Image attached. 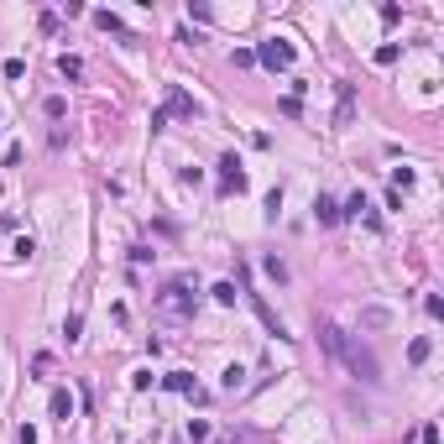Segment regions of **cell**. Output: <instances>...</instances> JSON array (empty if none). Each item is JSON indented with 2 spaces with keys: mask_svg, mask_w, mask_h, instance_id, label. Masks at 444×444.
<instances>
[{
  "mask_svg": "<svg viewBox=\"0 0 444 444\" xmlns=\"http://www.w3.org/2000/svg\"><path fill=\"white\" fill-rule=\"evenodd\" d=\"M319 345H324V351L335 355V361L345 366L351 376H361V382H382V361H376V355L366 351L361 340H351L345 329H335L329 319H319Z\"/></svg>",
  "mask_w": 444,
  "mask_h": 444,
  "instance_id": "1",
  "label": "cell"
},
{
  "mask_svg": "<svg viewBox=\"0 0 444 444\" xmlns=\"http://www.w3.org/2000/svg\"><path fill=\"white\" fill-rule=\"evenodd\" d=\"M152 304L167 319H194L199 314V293H188V282H167L163 293H152Z\"/></svg>",
  "mask_w": 444,
  "mask_h": 444,
  "instance_id": "2",
  "label": "cell"
},
{
  "mask_svg": "<svg viewBox=\"0 0 444 444\" xmlns=\"http://www.w3.org/2000/svg\"><path fill=\"white\" fill-rule=\"evenodd\" d=\"M257 63H267L272 73L293 68V42H282V37H267V42L257 47Z\"/></svg>",
  "mask_w": 444,
  "mask_h": 444,
  "instance_id": "3",
  "label": "cell"
},
{
  "mask_svg": "<svg viewBox=\"0 0 444 444\" xmlns=\"http://www.w3.org/2000/svg\"><path fill=\"white\" fill-rule=\"evenodd\" d=\"M251 308H257V319H261V324H267V335H277V340H293L288 329H282V319L272 314V304H267V298H261V293H251Z\"/></svg>",
  "mask_w": 444,
  "mask_h": 444,
  "instance_id": "4",
  "label": "cell"
},
{
  "mask_svg": "<svg viewBox=\"0 0 444 444\" xmlns=\"http://www.w3.org/2000/svg\"><path fill=\"white\" fill-rule=\"evenodd\" d=\"M220 188L225 194H246V173H241L235 157H220Z\"/></svg>",
  "mask_w": 444,
  "mask_h": 444,
  "instance_id": "5",
  "label": "cell"
},
{
  "mask_svg": "<svg viewBox=\"0 0 444 444\" xmlns=\"http://www.w3.org/2000/svg\"><path fill=\"white\" fill-rule=\"evenodd\" d=\"M163 387H167V392H183V398H199V387H194V376H188V371H167Z\"/></svg>",
  "mask_w": 444,
  "mask_h": 444,
  "instance_id": "6",
  "label": "cell"
},
{
  "mask_svg": "<svg viewBox=\"0 0 444 444\" xmlns=\"http://www.w3.org/2000/svg\"><path fill=\"white\" fill-rule=\"evenodd\" d=\"M94 26H100V32H115V37H126V42H136V37L126 32V21H120L115 11H94Z\"/></svg>",
  "mask_w": 444,
  "mask_h": 444,
  "instance_id": "7",
  "label": "cell"
},
{
  "mask_svg": "<svg viewBox=\"0 0 444 444\" xmlns=\"http://www.w3.org/2000/svg\"><path fill=\"white\" fill-rule=\"evenodd\" d=\"M351 115H355V89H351V84H340V110H335V120H340V126H351Z\"/></svg>",
  "mask_w": 444,
  "mask_h": 444,
  "instance_id": "8",
  "label": "cell"
},
{
  "mask_svg": "<svg viewBox=\"0 0 444 444\" xmlns=\"http://www.w3.org/2000/svg\"><path fill=\"white\" fill-rule=\"evenodd\" d=\"M314 220H319V225H335V220H340V204L329 199V194H319V199H314Z\"/></svg>",
  "mask_w": 444,
  "mask_h": 444,
  "instance_id": "9",
  "label": "cell"
},
{
  "mask_svg": "<svg viewBox=\"0 0 444 444\" xmlns=\"http://www.w3.org/2000/svg\"><path fill=\"white\" fill-rule=\"evenodd\" d=\"M47 408H53V418H63V423H68V418H73V392H63V387H58Z\"/></svg>",
  "mask_w": 444,
  "mask_h": 444,
  "instance_id": "10",
  "label": "cell"
},
{
  "mask_svg": "<svg viewBox=\"0 0 444 444\" xmlns=\"http://www.w3.org/2000/svg\"><path fill=\"white\" fill-rule=\"evenodd\" d=\"M173 110H178V115H194V100H188L183 89H173V94H167V115H173Z\"/></svg>",
  "mask_w": 444,
  "mask_h": 444,
  "instance_id": "11",
  "label": "cell"
},
{
  "mask_svg": "<svg viewBox=\"0 0 444 444\" xmlns=\"http://www.w3.org/2000/svg\"><path fill=\"white\" fill-rule=\"evenodd\" d=\"M58 73H63V79H84V63L73 58V53H63V58H58Z\"/></svg>",
  "mask_w": 444,
  "mask_h": 444,
  "instance_id": "12",
  "label": "cell"
},
{
  "mask_svg": "<svg viewBox=\"0 0 444 444\" xmlns=\"http://www.w3.org/2000/svg\"><path fill=\"white\" fill-rule=\"evenodd\" d=\"M42 110H47L53 120H63V115H68V100H63V94H47V100H42Z\"/></svg>",
  "mask_w": 444,
  "mask_h": 444,
  "instance_id": "13",
  "label": "cell"
},
{
  "mask_svg": "<svg viewBox=\"0 0 444 444\" xmlns=\"http://www.w3.org/2000/svg\"><path fill=\"white\" fill-rule=\"evenodd\" d=\"M235 298H241V293H235V282H214V304L235 308Z\"/></svg>",
  "mask_w": 444,
  "mask_h": 444,
  "instance_id": "14",
  "label": "cell"
},
{
  "mask_svg": "<svg viewBox=\"0 0 444 444\" xmlns=\"http://www.w3.org/2000/svg\"><path fill=\"white\" fill-rule=\"evenodd\" d=\"M429 351H434V345H429V340L418 335V340L408 345V361H413V366H423V361H429Z\"/></svg>",
  "mask_w": 444,
  "mask_h": 444,
  "instance_id": "15",
  "label": "cell"
},
{
  "mask_svg": "<svg viewBox=\"0 0 444 444\" xmlns=\"http://www.w3.org/2000/svg\"><path fill=\"white\" fill-rule=\"evenodd\" d=\"M376 63H382V68H392V63H398V42H382V47H376Z\"/></svg>",
  "mask_w": 444,
  "mask_h": 444,
  "instance_id": "16",
  "label": "cell"
},
{
  "mask_svg": "<svg viewBox=\"0 0 444 444\" xmlns=\"http://www.w3.org/2000/svg\"><path fill=\"white\" fill-rule=\"evenodd\" d=\"M230 63H235V68H251V63H257V53H251V47H235Z\"/></svg>",
  "mask_w": 444,
  "mask_h": 444,
  "instance_id": "17",
  "label": "cell"
},
{
  "mask_svg": "<svg viewBox=\"0 0 444 444\" xmlns=\"http://www.w3.org/2000/svg\"><path fill=\"white\" fill-rule=\"evenodd\" d=\"M188 439H194V444H204V439H210V423H204V418H194V423H188Z\"/></svg>",
  "mask_w": 444,
  "mask_h": 444,
  "instance_id": "18",
  "label": "cell"
},
{
  "mask_svg": "<svg viewBox=\"0 0 444 444\" xmlns=\"http://www.w3.org/2000/svg\"><path fill=\"white\" fill-rule=\"evenodd\" d=\"M0 73H6V79H21L26 63H21V58H6V63H0Z\"/></svg>",
  "mask_w": 444,
  "mask_h": 444,
  "instance_id": "19",
  "label": "cell"
},
{
  "mask_svg": "<svg viewBox=\"0 0 444 444\" xmlns=\"http://www.w3.org/2000/svg\"><path fill=\"white\" fill-rule=\"evenodd\" d=\"M241 382H246V371H241V366H230V371H225V392H241Z\"/></svg>",
  "mask_w": 444,
  "mask_h": 444,
  "instance_id": "20",
  "label": "cell"
},
{
  "mask_svg": "<svg viewBox=\"0 0 444 444\" xmlns=\"http://www.w3.org/2000/svg\"><path fill=\"white\" fill-rule=\"evenodd\" d=\"M423 308H429V319H444V298H439V293H429V298H423Z\"/></svg>",
  "mask_w": 444,
  "mask_h": 444,
  "instance_id": "21",
  "label": "cell"
},
{
  "mask_svg": "<svg viewBox=\"0 0 444 444\" xmlns=\"http://www.w3.org/2000/svg\"><path fill=\"white\" fill-rule=\"evenodd\" d=\"M11 251H16V257H21V261H26V257H32V251H37V241H32V235H21V241H16Z\"/></svg>",
  "mask_w": 444,
  "mask_h": 444,
  "instance_id": "22",
  "label": "cell"
},
{
  "mask_svg": "<svg viewBox=\"0 0 444 444\" xmlns=\"http://www.w3.org/2000/svg\"><path fill=\"white\" fill-rule=\"evenodd\" d=\"M418 444H439V423H423V429H418Z\"/></svg>",
  "mask_w": 444,
  "mask_h": 444,
  "instance_id": "23",
  "label": "cell"
},
{
  "mask_svg": "<svg viewBox=\"0 0 444 444\" xmlns=\"http://www.w3.org/2000/svg\"><path fill=\"white\" fill-rule=\"evenodd\" d=\"M267 277H277V282H288V267H282L277 257H267Z\"/></svg>",
  "mask_w": 444,
  "mask_h": 444,
  "instance_id": "24",
  "label": "cell"
}]
</instances>
